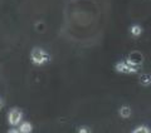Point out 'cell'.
I'll return each instance as SVG.
<instances>
[{"instance_id":"cell-1","label":"cell","mask_w":151,"mask_h":133,"mask_svg":"<svg viewBox=\"0 0 151 133\" xmlns=\"http://www.w3.org/2000/svg\"><path fill=\"white\" fill-rule=\"evenodd\" d=\"M30 59L37 65H43L49 60V55L42 48H34L30 53Z\"/></svg>"},{"instance_id":"cell-2","label":"cell","mask_w":151,"mask_h":133,"mask_svg":"<svg viewBox=\"0 0 151 133\" xmlns=\"http://www.w3.org/2000/svg\"><path fill=\"white\" fill-rule=\"evenodd\" d=\"M115 69L119 73H122V74H132V73L137 72V70L140 69V66L131 64L126 60V61H119V63L115 65Z\"/></svg>"},{"instance_id":"cell-3","label":"cell","mask_w":151,"mask_h":133,"mask_svg":"<svg viewBox=\"0 0 151 133\" xmlns=\"http://www.w3.org/2000/svg\"><path fill=\"white\" fill-rule=\"evenodd\" d=\"M22 119H23V113H22V111H19V109H17V108H13L12 111L8 113V121L14 127L20 124Z\"/></svg>"},{"instance_id":"cell-4","label":"cell","mask_w":151,"mask_h":133,"mask_svg":"<svg viewBox=\"0 0 151 133\" xmlns=\"http://www.w3.org/2000/svg\"><path fill=\"white\" fill-rule=\"evenodd\" d=\"M129 63L131 64H134V65H139L141 66V64L144 63V55L141 51L139 50H132L131 53L129 54V56H127V59H126Z\"/></svg>"},{"instance_id":"cell-5","label":"cell","mask_w":151,"mask_h":133,"mask_svg":"<svg viewBox=\"0 0 151 133\" xmlns=\"http://www.w3.org/2000/svg\"><path fill=\"white\" fill-rule=\"evenodd\" d=\"M139 82L141 85H144V87H149L151 84V74H147V73L141 74L139 77Z\"/></svg>"},{"instance_id":"cell-6","label":"cell","mask_w":151,"mask_h":133,"mask_svg":"<svg viewBox=\"0 0 151 133\" xmlns=\"http://www.w3.org/2000/svg\"><path fill=\"white\" fill-rule=\"evenodd\" d=\"M130 33L134 38H139L141 34H142V28H141L139 24H135L130 28Z\"/></svg>"},{"instance_id":"cell-7","label":"cell","mask_w":151,"mask_h":133,"mask_svg":"<svg viewBox=\"0 0 151 133\" xmlns=\"http://www.w3.org/2000/svg\"><path fill=\"white\" fill-rule=\"evenodd\" d=\"M19 133H30L32 132V124L29 122H22V124H19Z\"/></svg>"},{"instance_id":"cell-8","label":"cell","mask_w":151,"mask_h":133,"mask_svg":"<svg viewBox=\"0 0 151 133\" xmlns=\"http://www.w3.org/2000/svg\"><path fill=\"white\" fill-rule=\"evenodd\" d=\"M119 113H120V116L122 118H130L131 117V108L129 106H122L120 108Z\"/></svg>"},{"instance_id":"cell-9","label":"cell","mask_w":151,"mask_h":133,"mask_svg":"<svg viewBox=\"0 0 151 133\" xmlns=\"http://www.w3.org/2000/svg\"><path fill=\"white\" fill-rule=\"evenodd\" d=\"M134 133H149V132H151L150 131V128L149 127H146V126H140V127H137V128H135L134 131H132Z\"/></svg>"},{"instance_id":"cell-10","label":"cell","mask_w":151,"mask_h":133,"mask_svg":"<svg viewBox=\"0 0 151 133\" xmlns=\"http://www.w3.org/2000/svg\"><path fill=\"white\" fill-rule=\"evenodd\" d=\"M78 132L79 133H87V132H91V131H89V128H87V127H82L78 129Z\"/></svg>"},{"instance_id":"cell-11","label":"cell","mask_w":151,"mask_h":133,"mask_svg":"<svg viewBox=\"0 0 151 133\" xmlns=\"http://www.w3.org/2000/svg\"><path fill=\"white\" fill-rule=\"evenodd\" d=\"M0 108H3V101L0 99Z\"/></svg>"}]
</instances>
